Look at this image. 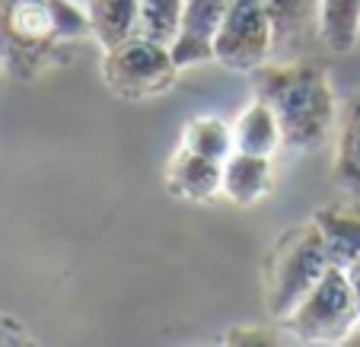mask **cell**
I'll return each mask as SVG.
<instances>
[{"instance_id":"cell-12","label":"cell","mask_w":360,"mask_h":347,"mask_svg":"<svg viewBox=\"0 0 360 347\" xmlns=\"http://www.w3.org/2000/svg\"><path fill=\"white\" fill-rule=\"evenodd\" d=\"M89 32L102 48H115L137 35L141 0H89L86 4Z\"/></svg>"},{"instance_id":"cell-11","label":"cell","mask_w":360,"mask_h":347,"mask_svg":"<svg viewBox=\"0 0 360 347\" xmlns=\"http://www.w3.org/2000/svg\"><path fill=\"white\" fill-rule=\"evenodd\" d=\"M335 182L345 191H351V195H360V89L347 99L338 115Z\"/></svg>"},{"instance_id":"cell-13","label":"cell","mask_w":360,"mask_h":347,"mask_svg":"<svg viewBox=\"0 0 360 347\" xmlns=\"http://www.w3.org/2000/svg\"><path fill=\"white\" fill-rule=\"evenodd\" d=\"M322 239H326L328 258L338 268H351L360 261V211L345 207H326L316 214Z\"/></svg>"},{"instance_id":"cell-7","label":"cell","mask_w":360,"mask_h":347,"mask_svg":"<svg viewBox=\"0 0 360 347\" xmlns=\"http://www.w3.org/2000/svg\"><path fill=\"white\" fill-rule=\"evenodd\" d=\"M233 0H185L179 35L169 45L179 70L201 61H214V39H217L224 16Z\"/></svg>"},{"instance_id":"cell-10","label":"cell","mask_w":360,"mask_h":347,"mask_svg":"<svg viewBox=\"0 0 360 347\" xmlns=\"http://www.w3.org/2000/svg\"><path fill=\"white\" fill-rule=\"evenodd\" d=\"M271 157H259V153L233 150L224 159V195L236 204H252L271 185Z\"/></svg>"},{"instance_id":"cell-17","label":"cell","mask_w":360,"mask_h":347,"mask_svg":"<svg viewBox=\"0 0 360 347\" xmlns=\"http://www.w3.org/2000/svg\"><path fill=\"white\" fill-rule=\"evenodd\" d=\"M185 150L224 163L233 153V134L220 118H195L185 131Z\"/></svg>"},{"instance_id":"cell-5","label":"cell","mask_w":360,"mask_h":347,"mask_svg":"<svg viewBox=\"0 0 360 347\" xmlns=\"http://www.w3.org/2000/svg\"><path fill=\"white\" fill-rule=\"evenodd\" d=\"M102 77L112 93L124 99H150L160 96L176 83L179 64L169 45L150 41L143 35H131L115 48H105L102 58Z\"/></svg>"},{"instance_id":"cell-1","label":"cell","mask_w":360,"mask_h":347,"mask_svg":"<svg viewBox=\"0 0 360 347\" xmlns=\"http://www.w3.org/2000/svg\"><path fill=\"white\" fill-rule=\"evenodd\" d=\"M83 35L89 16L74 0H0V67L20 80L61 64Z\"/></svg>"},{"instance_id":"cell-22","label":"cell","mask_w":360,"mask_h":347,"mask_svg":"<svg viewBox=\"0 0 360 347\" xmlns=\"http://www.w3.org/2000/svg\"><path fill=\"white\" fill-rule=\"evenodd\" d=\"M0 70H4V67H0Z\"/></svg>"},{"instance_id":"cell-6","label":"cell","mask_w":360,"mask_h":347,"mask_svg":"<svg viewBox=\"0 0 360 347\" xmlns=\"http://www.w3.org/2000/svg\"><path fill=\"white\" fill-rule=\"evenodd\" d=\"M274 51L265 0H233L214 39V61L230 70H255Z\"/></svg>"},{"instance_id":"cell-4","label":"cell","mask_w":360,"mask_h":347,"mask_svg":"<svg viewBox=\"0 0 360 347\" xmlns=\"http://www.w3.org/2000/svg\"><path fill=\"white\" fill-rule=\"evenodd\" d=\"M360 322V306L347 271L332 265L284 319V328L306 344H338Z\"/></svg>"},{"instance_id":"cell-9","label":"cell","mask_w":360,"mask_h":347,"mask_svg":"<svg viewBox=\"0 0 360 347\" xmlns=\"http://www.w3.org/2000/svg\"><path fill=\"white\" fill-rule=\"evenodd\" d=\"M169 188L188 201H207L217 191H224V163L207 159L201 153L182 150L172 159L169 169Z\"/></svg>"},{"instance_id":"cell-15","label":"cell","mask_w":360,"mask_h":347,"mask_svg":"<svg viewBox=\"0 0 360 347\" xmlns=\"http://www.w3.org/2000/svg\"><path fill=\"white\" fill-rule=\"evenodd\" d=\"M319 39L338 55L351 51L360 39V0H322Z\"/></svg>"},{"instance_id":"cell-19","label":"cell","mask_w":360,"mask_h":347,"mask_svg":"<svg viewBox=\"0 0 360 347\" xmlns=\"http://www.w3.org/2000/svg\"><path fill=\"white\" fill-rule=\"evenodd\" d=\"M345 271H347V280H351L354 296H357V306H360V261L357 265H351V268H345Z\"/></svg>"},{"instance_id":"cell-3","label":"cell","mask_w":360,"mask_h":347,"mask_svg":"<svg viewBox=\"0 0 360 347\" xmlns=\"http://www.w3.org/2000/svg\"><path fill=\"white\" fill-rule=\"evenodd\" d=\"M328 268H332V258H328L326 239H322L316 220L284 233L281 242L274 245L265 271L268 313L284 322Z\"/></svg>"},{"instance_id":"cell-20","label":"cell","mask_w":360,"mask_h":347,"mask_svg":"<svg viewBox=\"0 0 360 347\" xmlns=\"http://www.w3.org/2000/svg\"><path fill=\"white\" fill-rule=\"evenodd\" d=\"M341 344H351V347H360V322H357V325H354V328H351V332H347V338H345V341H341Z\"/></svg>"},{"instance_id":"cell-2","label":"cell","mask_w":360,"mask_h":347,"mask_svg":"<svg viewBox=\"0 0 360 347\" xmlns=\"http://www.w3.org/2000/svg\"><path fill=\"white\" fill-rule=\"evenodd\" d=\"M255 99L268 103L281 122L284 147L316 150L335 124V96L319 61H281L252 70Z\"/></svg>"},{"instance_id":"cell-21","label":"cell","mask_w":360,"mask_h":347,"mask_svg":"<svg viewBox=\"0 0 360 347\" xmlns=\"http://www.w3.org/2000/svg\"><path fill=\"white\" fill-rule=\"evenodd\" d=\"M74 4H80V7H86V4H89V0H74Z\"/></svg>"},{"instance_id":"cell-16","label":"cell","mask_w":360,"mask_h":347,"mask_svg":"<svg viewBox=\"0 0 360 347\" xmlns=\"http://www.w3.org/2000/svg\"><path fill=\"white\" fill-rule=\"evenodd\" d=\"M185 0H141V20H137V35L160 45H172L179 35Z\"/></svg>"},{"instance_id":"cell-14","label":"cell","mask_w":360,"mask_h":347,"mask_svg":"<svg viewBox=\"0 0 360 347\" xmlns=\"http://www.w3.org/2000/svg\"><path fill=\"white\" fill-rule=\"evenodd\" d=\"M281 143H284V134H281V122L274 115V109L268 103H262V99H255L239 115L236 128H233V150L271 157Z\"/></svg>"},{"instance_id":"cell-8","label":"cell","mask_w":360,"mask_h":347,"mask_svg":"<svg viewBox=\"0 0 360 347\" xmlns=\"http://www.w3.org/2000/svg\"><path fill=\"white\" fill-rule=\"evenodd\" d=\"M265 7L274 32V51L293 61L300 48H306L319 35L322 0H265Z\"/></svg>"},{"instance_id":"cell-18","label":"cell","mask_w":360,"mask_h":347,"mask_svg":"<svg viewBox=\"0 0 360 347\" xmlns=\"http://www.w3.org/2000/svg\"><path fill=\"white\" fill-rule=\"evenodd\" d=\"M226 344H278V338H274V334H265V332L236 328V332L226 334Z\"/></svg>"}]
</instances>
